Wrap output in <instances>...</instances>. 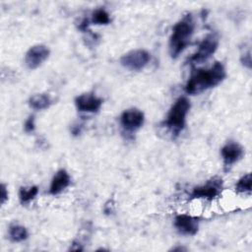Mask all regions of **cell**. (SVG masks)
I'll list each match as a JSON object with an SVG mask.
<instances>
[{
  "label": "cell",
  "mask_w": 252,
  "mask_h": 252,
  "mask_svg": "<svg viewBox=\"0 0 252 252\" xmlns=\"http://www.w3.org/2000/svg\"><path fill=\"white\" fill-rule=\"evenodd\" d=\"M71 179L69 173L65 169H59L53 176L50 187L49 193L51 195H57L61 193L64 189H66L70 185Z\"/></svg>",
  "instance_id": "7c38bea8"
},
{
  "label": "cell",
  "mask_w": 252,
  "mask_h": 252,
  "mask_svg": "<svg viewBox=\"0 0 252 252\" xmlns=\"http://www.w3.org/2000/svg\"><path fill=\"white\" fill-rule=\"evenodd\" d=\"M226 77L225 68L221 62H215L209 69L194 70L185 85L188 94H199L220 84Z\"/></svg>",
  "instance_id": "6da1fadb"
},
{
  "label": "cell",
  "mask_w": 252,
  "mask_h": 252,
  "mask_svg": "<svg viewBox=\"0 0 252 252\" xmlns=\"http://www.w3.org/2000/svg\"><path fill=\"white\" fill-rule=\"evenodd\" d=\"M195 24L191 14L185 15L172 28L169 37V53L172 58L178 57L190 43L194 33Z\"/></svg>",
  "instance_id": "7a4b0ae2"
},
{
  "label": "cell",
  "mask_w": 252,
  "mask_h": 252,
  "mask_svg": "<svg viewBox=\"0 0 252 252\" xmlns=\"http://www.w3.org/2000/svg\"><path fill=\"white\" fill-rule=\"evenodd\" d=\"M220 155L223 160L224 168L226 170L232 164H234L235 162L242 158L244 155V150L242 146L239 145L238 143L229 141L220 149Z\"/></svg>",
  "instance_id": "9c48e42d"
},
{
  "label": "cell",
  "mask_w": 252,
  "mask_h": 252,
  "mask_svg": "<svg viewBox=\"0 0 252 252\" xmlns=\"http://www.w3.org/2000/svg\"><path fill=\"white\" fill-rule=\"evenodd\" d=\"M190 106L191 104L189 99L186 96H180L170 107L164 124L173 134L177 135L184 129L186 124V116L189 112Z\"/></svg>",
  "instance_id": "3957f363"
},
{
  "label": "cell",
  "mask_w": 252,
  "mask_h": 252,
  "mask_svg": "<svg viewBox=\"0 0 252 252\" xmlns=\"http://www.w3.org/2000/svg\"><path fill=\"white\" fill-rule=\"evenodd\" d=\"M24 129L27 133H31L35 129V122H34V116L31 115L29 118L26 120L24 124Z\"/></svg>",
  "instance_id": "ac0fdd59"
},
{
  "label": "cell",
  "mask_w": 252,
  "mask_h": 252,
  "mask_svg": "<svg viewBox=\"0 0 252 252\" xmlns=\"http://www.w3.org/2000/svg\"><path fill=\"white\" fill-rule=\"evenodd\" d=\"M251 174L247 173L243 175L235 185V191L237 193H251Z\"/></svg>",
  "instance_id": "e0dca14e"
},
{
  "label": "cell",
  "mask_w": 252,
  "mask_h": 252,
  "mask_svg": "<svg viewBox=\"0 0 252 252\" xmlns=\"http://www.w3.org/2000/svg\"><path fill=\"white\" fill-rule=\"evenodd\" d=\"M52 103L50 96L46 94H35L29 99V104L32 109L42 110L48 108Z\"/></svg>",
  "instance_id": "4fadbf2b"
},
{
  "label": "cell",
  "mask_w": 252,
  "mask_h": 252,
  "mask_svg": "<svg viewBox=\"0 0 252 252\" xmlns=\"http://www.w3.org/2000/svg\"><path fill=\"white\" fill-rule=\"evenodd\" d=\"M174 226L183 235H195L199 229V219L181 214L175 217Z\"/></svg>",
  "instance_id": "8fae6325"
},
{
  "label": "cell",
  "mask_w": 252,
  "mask_h": 252,
  "mask_svg": "<svg viewBox=\"0 0 252 252\" xmlns=\"http://www.w3.org/2000/svg\"><path fill=\"white\" fill-rule=\"evenodd\" d=\"M242 64L246 66L247 68H251V55H250V49L247 50V52H244V54L241 55L240 58Z\"/></svg>",
  "instance_id": "ffe728a7"
},
{
  "label": "cell",
  "mask_w": 252,
  "mask_h": 252,
  "mask_svg": "<svg viewBox=\"0 0 252 252\" xmlns=\"http://www.w3.org/2000/svg\"><path fill=\"white\" fill-rule=\"evenodd\" d=\"M145 120L144 113L138 108H128L124 110L120 116V123L126 131L133 132L139 129Z\"/></svg>",
  "instance_id": "ba28073f"
},
{
  "label": "cell",
  "mask_w": 252,
  "mask_h": 252,
  "mask_svg": "<svg viewBox=\"0 0 252 252\" xmlns=\"http://www.w3.org/2000/svg\"><path fill=\"white\" fill-rule=\"evenodd\" d=\"M8 190H7V187L4 183L1 184V187H0V202H1V205H4L5 202L8 200Z\"/></svg>",
  "instance_id": "d6986e66"
},
{
  "label": "cell",
  "mask_w": 252,
  "mask_h": 252,
  "mask_svg": "<svg viewBox=\"0 0 252 252\" xmlns=\"http://www.w3.org/2000/svg\"><path fill=\"white\" fill-rule=\"evenodd\" d=\"M222 180L219 176H214L205 184L197 186L193 188L190 197L192 199H206V200H213L218 197L221 190H222Z\"/></svg>",
  "instance_id": "5b68a950"
},
{
  "label": "cell",
  "mask_w": 252,
  "mask_h": 252,
  "mask_svg": "<svg viewBox=\"0 0 252 252\" xmlns=\"http://www.w3.org/2000/svg\"><path fill=\"white\" fill-rule=\"evenodd\" d=\"M75 105L80 112L94 113L100 109L102 105V99L94 94H82L76 96Z\"/></svg>",
  "instance_id": "30bf717a"
},
{
  "label": "cell",
  "mask_w": 252,
  "mask_h": 252,
  "mask_svg": "<svg viewBox=\"0 0 252 252\" xmlns=\"http://www.w3.org/2000/svg\"><path fill=\"white\" fill-rule=\"evenodd\" d=\"M151 55L145 49H134L123 54L120 58V64L131 71L142 70L150 61Z\"/></svg>",
  "instance_id": "8992f818"
},
{
  "label": "cell",
  "mask_w": 252,
  "mask_h": 252,
  "mask_svg": "<svg viewBox=\"0 0 252 252\" xmlns=\"http://www.w3.org/2000/svg\"><path fill=\"white\" fill-rule=\"evenodd\" d=\"M9 238L13 242H22L29 237L27 228L21 224H11L8 230Z\"/></svg>",
  "instance_id": "5bb4252c"
},
{
  "label": "cell",
  "mask_w": 252,
  "mask_h": 252,
  "mask_svg": "<svg viewBox=\"0 0 252 252\" xmlns=\"http://www.w3.org/2000/svg\"><path fill=\"white\" fill-rule=\"evenodd\" d=\"M171 251H186V248H184V247H173L172 249H171Z\"/></svg>",
  "instance_id": "44dd1931"
},
{
  "label": "cell",
  "mask_w": 252,
  "mask_h": 252,
  "mask_svg": "<svg viewBox=\"0 0 252 252\" xmlns=\"http://www.w3.org/2000/svg\"><path fill=\"white\" fill-rule=\"evenodd\" d=\"M49 54L50 50L46 45H32L25 55L26 66L31 70L36 69L49 57Z\"/></svg>",
  "instance_id": "52a82bcc"
},
{
  "label": "cell",
  "mask_w": 252,
  "mask_h": 252,
  "mask_svg": "<svg viewBox=\"0 0 252 252\" xmlns=\"http://www.w3.org/2000/svg\"><path fill=\"white\" fill-rule=\"evenodd\" d=\"M219 36L217 33L212 32L206 35L198 45V49L189 58L190 63H201L208 60L218 49Z\"/></svg>",
  "instance_id": "277c9868"
},
{
  "label": "cell",
  "mask_w": 252,
  "mask_h": 252,
  "mask_svg": "<svg viewBox=\"0 0 252 252\" xmlns=\"http://www.w3.org/2000/svg\"><path fill=\"white\" fill-rule=\"evenodd\" d=\"M38 193L37 186H22L19 190V199L22 204H28L35 198Z\"/></svg>",
  "instance_id": "9a60e30c"
},
{
  "label": "cell",
  "mask_w": 252,
  "mask_h": 252,
  "mask_svg": "<svg viewBox=\"0 0 252 252\" xmlns=\"http://www.w3.org/2000/svg\"><path fill=\"white\" fill-rule=\"evenodd\" d=\"M91 22L94 25H108L110 23V17L105 9L97 8L92 13Z\"/></svg>",
  "instance_id": "2e32d148"
}]
</instances>
